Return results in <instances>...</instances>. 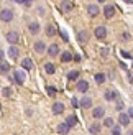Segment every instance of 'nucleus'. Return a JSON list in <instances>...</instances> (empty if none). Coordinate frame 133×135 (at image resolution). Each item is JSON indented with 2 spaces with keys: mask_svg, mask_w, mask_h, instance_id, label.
Wrapping results in <instances>:
<instances>
[{
  "mask_svg": "<svg viewBox=\"0 0 133 135\" xmlns=\"http://www.w3.org/2000/svg\"><path fill=\"white\" fill-rule=\"evenodd\" d=\"M53 112H54V114H63L64 112V104L54 102V104H53Z\"/></svg>",
  "mask_w": 133,
  "mask_h": 135,
  "instance_id": "obj_15",
  "label": "nucleus"
},
{
  "mask_svg": "<svg viewBox=\"0 0 133 135\" xmlns=\"http://www.w3.org/2000/svg\"><path fill=\"white\" fill-rule=\"evenodd\" d=\"M71 59H72V55H71L69 51H64L63 55H61V61H63V63H69Z\"/></svg>",
  "mask_w": 133,
  "mask_h": 135,
  "instance_id": "obj_24",
  "label": "nucleus"
},
{
  "mask_svg": "<svg viewBox=\"0 0 133 135\" xmlns=\"http://www.w3.org/2000/svg\"><path fill=\"white\" fill-rule=\"evenodd\" d=\"M104 125L109 127V129H112V127H114V119H112V117H107V119L104 120Z\"/></svg>",
  "mask_w": 133,
  "mask_h": 135,
  "instance_id": "obj_29",
  "label": "nucleus"
},
{
  "mask_svg": "<svg viewBox=\"0 0 133 135\" xmlns=\"http://www.w3.org/2000/svg\"><path fill=\"white\" fill-rule=\"evenodd\" d=\"M112 135H122L120 133V127H115V125L112 127Z\"/></svg>",
  "mask_w": 133,
  "mask_h": 135,
  "instance_id": "obj_32",
  "label": "nucleus"
},
{
  "mask_svg": "<svg viewBox=\"0 0 133 135\" xmlns=\"http://www.w3.org/2000/svg\"><path fill=\"white\" fill-rule=\"evenodd\" d=\"M61 36H63V40H64V41H69V38H68V33H66L64 30L61 31Z\"/></svg>",
  "mask_w": 133,
  "mask_h": 135,
  "instance_id": "obj_34",
  "label": "nucleus"
},
{
  "mask_svg": "<svg viewBox=\"0 0 133 135\" xmlns=\"http://www.w3.org/2000/svg\"><path fill=\"white\" fill-rule=\"evenodd\" d=\"M118 124L123 125V127H128V125H130V117H128V114H120V115H118Z\"/></svg>",
  "mask_w": 133,
  "mask_h": 135,
  "instance_id": "obj_6",
  "label": "nucleus"
},
{
  "mask_svg": "<svg viewBox=\"0 0 133 135\" xmlns=\"http://www.w3.org/2000/svg\"><path fill=\"white\" fill-rule=\"evenodd\" d=\"M15 2H17V3H25V2H23V0H15Z\"/></svg>",
  "mask_w": 133,
  "mask_h": 135,
  "instance_id": "obj_38",
  "label": "nucleus"
},
{
  "mask_svg": "<svg viewBox=\"0 0 133 135\" xmlns=\"http://www.w3.org/2000/svg\"><path fill=\"white\" fill-rule=\"evenodd\" d=\"M114 13H115V7H114V5H107V7L104 8L105 18H112V17H114Z\"/></svg>",
  "mask_w": 133,
  "mask_h": 135,
  "instance_id": "obj_8",
  "label": "nucleus"
},
{
  "mask_svg": "<svg viewBox=\"0 0 133 135\" xmlns=\"http://www.w3.org/2000/svg\"><path fill=\"white\" fill-rule=\"evenodd\" d=\"M46 35H48V36H54V35H56L54 25H48V26H46Z\"/></svg>",
  "mask_w": 133,
  "mask_h": 135,
  "instance_id": "obj_25",
  "label": "nucleus"
},
{
  "mask_svg": "<svg viewBox=\"0 0 133 135\" xmlns=\"http://www.w3.org/2000/svg\"><path fill=\"white\" fill-rule=\"evenodd\" d=\"M58 53H59L58 45H51L49 48H48V55H49V56H53V58H54V56H58Z\"/></svg>",
  "mask_w": 133,
  "mask_h": 135,
  "instance_id": "obj_16",
  "label": "nucleus"
},
{
  "mask_svg": "<svg viewBox=\"0 0 133 135\" xmlns=\"http://www.w3.org/2000/svg\"><path fill=\"white\" fill-rule=\"evenodd\" d=\"M18 55H20V50L17 48L15 45H13V46H10V48H8V56H10L12 59H17V58H18Z\"/></svg>",
  "mask_w": 133,
  "mask_h": 135,
  "instance_id": "obj_10",
  "label": "nucleus"
},
{
  "mask_svg": "<svg viewBox=\"0 0 133 135\" xmlns=\"http://www.w3.org/2000/svg\"><path fill=\"white\" fill-rule=\"evenodd\" d=\"M58 132L61 133V135H66V133L69 132V125L66 124V122H64V124H59V125H58Z\"/></svg>",
  "mask_w": 133,
  "mask_h": 135,
  "instance_id": "obj_17",
  "label": "nucleus"
},
{
  "mask_svg": "<svg viewBox=\"0 0 133 135\" xmlns=\"http://www.w3.org/2000/svg\"><path fill=\"white\" fill-rule=\"evenodd\" d=\"M44 50H46V45H44L43 41H36V43H35V51H36V53H43Z\"/></svg>",
  "mask_w": 133,
  "mask_h": 135,
  "instance_id": "obj_20",
  "label": "nucleus"
},
{
  "mask_svg": "<svg viewBox=\"0 0 133 135\" xmlns=\"http://www.w3.org/2000/svg\"><path fill=\"white\" fill-rule=\"evenodd\" d=\"M13 78H15V83H18V84H23L25 83V73L22 71V69H17L15 73H13Z\"/></svg>",
  "mask_w": 133,
  "mask_h": 135,
  "instance_id": "obj_3",
  "label": "nucleus"
},
{
  "mask_svg": "<svg viewBox=\"0 0 133 135\" xmlns=\"http://www.w3.org/2000/svg\"><path fill=\"white\" fill-rule=\"evenodd\" d=\"M8 71H10V64L5 63L3 59H2V61H0V73H2V74H7Z\"/></svg>",
  "mask_w": 133,
  "mask_h": 135,
  "instance_id": "obj_19",
  "label": "nucleus"
},
{
  "mask_svg": "<svg viewBox=\"0 0 133 135\" xmlns=\"http://www.w3.org/2000/svg\"><path fill=\"white\" fill-rule=\"evenodd\" d=\"M0 20H2V22H5V23L12 22V20H13V12H12L10 8L2 10V12H0Z\"/></svg>",
  "mask_w": 133,
  "mask_h": 135,
  "instance_id": "obj_1",
  "label": "nucleus"
},
{
  "mask_svg": "<svg viewBox=\"0 0 133 135\" xmlns=\"http://www.w3.org/2000/svg\"><path fill=\"white\" fill-rule=\"evenodd\" d=\"M28 28H30V31L33 33V35H36V33L39 31V25H38L36 22H33V23H30V26H28Z\"/></svg>",
  "mask_w": 133,
  "mask_h": 135,
  "instance_id": "obj_26",
  "label": "nucleus"
},
{
  "mask_svg": "<svg viewBox=\"0 0 133 135\" xmlns=\"http://www.w3.org/2000/svg\"><path fill=\"white\" fill-rule=\"evenodd\" d=\"M79 105H81L82 109H89V107H92V99L90 97H82L81 102H79Z\"/></svg>",
  "mask_w": 133,
  "mask_h": 135,
  "instance_id": "obj_11",
  "label": "nucleus"
},
{
  "mask_svg": "<svg viewBox=\"0 0 133 135\" xmlns=\"http://www.w3.org/2000/svg\"><path fill=\"white\" fill-rule=\"evenodd\" d=\"M127 135H133V130H128V132H127Z\"/></svg>",
  "mask_w": 133,
  "mask_h": 135,
  "instance_id": "obj_39",
  "label": "nucleus"
},
{
  "mask_svg": "<svg viewBox=\"0 0 133 135\" xmlns=\"http://www.w3.org/2000/svg\"><path fill=\"white\" fill-rule=\"evenodd\" d=\"M2 59H3V51L0 50V61H2Z\"/></svg>",
  "mask_w": 133,
  "mask_h": 135,
  "instance_id": "obj_37",
  "label": "nucleus"
},
{
  "mask_svg": "<svg viewBox=\"0 0 133 135\" xmlns=\"http://www.w3.org/2000/svg\"><path fill=\"white\" fill-rule=\"evenodd\" d=\"M44 71L48 73V74H54L56 68H54V64H53V63H46V64H44Z\"/></svg>",
  "mask_w": 133,
  "mask_h": 135,
  "instance_id": "obj_23",
  "label": "nucleus"
},
{
  "mask_svg": "<svg viewBox=\"0 0 133 135\" xmlns=\"http://www.w3.org/2000/svg\"><path fill=\"white\" fill-rule=\"evenodd\" d=\"M2 92H3V96H5V97L12 96V89H10V87H3V89H2Z\"/></svg>",
  "mask_w": 133,
  "mask_h": 135,
  "instance_id": "obj_31",
  "label": "nucleus"
},
{
  "mask_svg": "<svg viewBox=\"0 0 133 135\" xmlns=\"http://www.w3.org/2000/svg\"><path fill=\"white\" fill-rule=\"evenodd\" d=\"M104 115H105V109H104V107H95L94 112H92V117H94V119H100Z\"/></svg>",
  "mask_w": 133,
  "mask_h": 135,
  "instance_id": "obj_9",
  "label": "nucleus"
},
{
  "mask_svg": "<svg viewBox=\"0 0 133 135\" xmlns=\"http://www.w3.org/2000/svg\"><path fill=\"white\" fill-rule=\"evenodd\" d=\"M89 132L92 135H97V133H100V124H92L89 127Z\"/></svg>",
  "mask_w": 133,
  "mask_h": 135,
  "instance_id": "obj_18",
  "label": "nucleus"
},
{
  "mask_svg": "<svg viewBox=\"0 0 133 135\" xmlns=\"http://www.w3.org/2000/svg\"><path fill=\"white\" fill-rule=\"evenodd\" d=\"M94 33H95V38H99V40L107 38V30H105V26H97Z\"/></svg>",
  "mask_w": 133,
  "mask_h": 135,
  "instance_id": "obj_5",
  "label": "nucleus"
},
{
  "mask_svg": "<svg viewBox=\"0 0 133 135\" xmlns=\"http://www.w3.org/2000/svg\"><path fill=\"white\" fill-rule=\"evenodd\" d=\"M128 117L133 119V107H130V109H128Z\"/></svg>",
  "mask_w": 133,
  "mask_h": 135,
  "instance_id": "obj_36",
  "label": "nucleus"
},
{
  "mask_svg": "<svg viewBox=\"0 0 133 135\" xmlns=\"http://www.w3.org/2000/svg\"><path fill=\"white\" fill-rule=\"evenodd\" d=\"M99 12H100V10H99L97 5H87V13H89L90 17H97Z\"/></svg>",
  "mask_w": 133,
  "mask_h": 135,
  "instance_id": "obj_13",
  "label": "nucleus"
},
{
  "mask_svg": "<svg viewBox=\"0 0 133 135\" xmlns=\"http://www.w3.org/2000/svg\"><path fill=\"white\" fill-rule=\"evenodd\" d=\"M66 124L69 125V129H71V127H76V125H77V119H76L74 115H69L68 119H66Z\"/></svg>",
  "mask_w": 133,
  "mask_h": 135,
  "instance_id": "obj_21",
  "label": "nucleus"
},
{
  "mask_svg": "<svg viewBox=\"0 0 133 135\" xmlns=\"http://www.w3.org/2000/svg\"><path fill=\"white\" fill-rule=\"evenodd\" d=\"M123 2H127V3H131V2H133V0H123Z\"/></svg>",
  "mask_w": 133,
  "mask_h": 135,
  "instance_id": "obj_40",
  "label": "nucleus"
},
{
  "mask_svg": "<svg viewBox=\"0 0 133 135\" xmlns=\"http://www.w3.org/2000/svg\"><path fill=\"white\" fill-rule=\"evenodd\" d=\"M104 97L107 99V100H115V99L118 97V94H117V91H114V89H109V91H105Z\"/></svg>",
  "mask_w": 133,
  "mask_h": 135,
  "instance_id": "obj_7",
  "label": "nucleus"
},
{
  "mask_svg": "<svg viewBox=\"0 0 133 135\" xmlns=\"http://www.w3.org/2000/svg\"><path fill=\"white\" fill-rule=\"evenodd\" d=\"M117 109H118V110L123 109V102H122V100H118V102H117Z\"/></svg>",
  "mask_w": 133,
  "mask_h": 135,
  "instance_id": "obj_35",
  "label": "nucleus"
},
{
  "mask_svg": "<svg viewBox=\"0 0 133 135\" xmlns=\"http://www.w3.org/2000/svg\"><path fill=\"white\" fill-rule=\"evenodd\" d=\"M71 105H72V107H77V105H79V100H77L76 97H72V100H71Z\"/></svg>",
  "mask_w": 133,
  "mask_h": 135,
  "instance_id": "obj_33",
  "label": "nucleus"
},
{
  "mask_svg": "<svg viewBox=\"0 0 133 135\" xmlns=\"http://www.w3.org/2000/svg\"><path fill=\"white\" fill-rule=\"evenodd\" d=\"M77 40H79L81 43H85V41L89 40V31H87V30H82V31H79V33H77Z\"/></svg>",
  "mask_w": 133,
  "mask_h": 135,
  "instance_id": "obj_12",
  "label": "nucleus"
},
{
  "mask_svg": "<svg viewBox=\"0 0 133 135\" xmlns=\"http://www.w3.org/2000/svg\"><path fill=\"white\" fill-rule=\"evenodd\" d=\"M95 83H97V84H104V83H105V74H102V73L95 74Z\"/></svg>",
  "mask_w": 133,
  "mask_h": 135,
  "instance_id": "obj_27",
  "label": "nucleus"
},
{
  "mask_svg": "<svg viewBox=\"0 0 133 135\" xmlns=\"http://www.w3.org/2000/svg\"><path fill=\"white\" fill-rule=\"evenodd\" d=\"M72 8H74V2H72V0H63L61 2V10L63 12H71Z\"/></svg>",
  "mask_w": 133,
  "mask_h": 135,
  "instance_id": "obj_4",
  "label": "nucleus"
},
{
  "mask_svg": "<svg viewBox=\"0 0 133 135\" xmlns=\"http://www.w3.org/2000/svg\"><path fill=\"white\" fill-rule=\"evenodd\" d=\"M22 66H23V69H31V68H33V61L30 58H25L22 61Z\"/></svg>",
  "mask_w": 133,
  "mask_h": 135,
  "instance_id": "obj_22",
  "label": "nucleus"
},
{
  "mask_svg": "<svg viewBox=\"0 0 133 135\" xmlns=\"http://www.w3.org/2000/svg\"><path fill=\"white\" fill-rule=\"evenodd\" d=\"M99 2H105V0H99Z\"/></svg>",
  "mask_w": 133,
  "mask_h": 135,
  "instance_id": "obj_42",
  "label": "nucleus"
},
{
  "mask_svg": "<svg viewBox=\"0 0 133 135\" xmlns=\"http://www.w3.org/2000/svg\"><path fill=\"white\" fill-rule=\"evenodd\" d=\"M76 87H77L79 92H85V91L89 89V83H87V81H79Z\"/></svg>",
  "mask_w": 133,
  "mask_h": 135,
  "instance_id": "obj_14",
  "label": "nucleus"
},
{
  "mask_svg": "<svg viewBox=\"0 0 133 135\" xmlns=\"http://www.w3.org/2000/svg\"><path fill=\"white\" fill-rule=\"evenodd\" d=\"M23 2H25L26 5H30V0H23Z\"/></svg>",
  "mask_w": 133,
  "mask_h": 135,
  "instance_id": "obj_41",
  "label": "nucleus"
},
{
  "mask_svg": "<svg viewBox=\"0 0 133 135\" xmlns=\"http://www.w3.org/2000/svg\"><path fill=\"white\" fill-rule=\"evenodd\" d=\"M46 91H48V94H49V96H56V87L48 86V89H46Z\"/></svg>",
  "mask_w": 133,
  "mask_h": 135,
  "instance_id": "obj_30",
  "label": "nucleus"
},
{
  "mask_svg": "<svg viewBox=\"0 0 133 135\" xmlns=\"http://www.w3.org/2000/svg\"><path fill=\"white\" fill-rule=\"evenodd\" d=\"M77 78H79V71H69V73H68V79L74 81V79H77Z\"/></svg>",
  "mask_w": 133,
  "mask_h": 135,
  "instance_id": "obj_28",
  "label": "nucleus"
},
{
  "mask_svg": "<svg viewBox=\"0 0 133 135\" xmlns=\"http://www.w3.org/2000/svg\"><path fill=\"white\" fill-rule=\"evenodd\" d=\"M7 41H8L10 45H17L20 41V35L17 31H8L7 33Z\"/></svg>",
  "mask_w": 133,
  "mask_h": 135,
  "instance_id": "obj_2",
  "label": "nucleus"
}]
</instances>
